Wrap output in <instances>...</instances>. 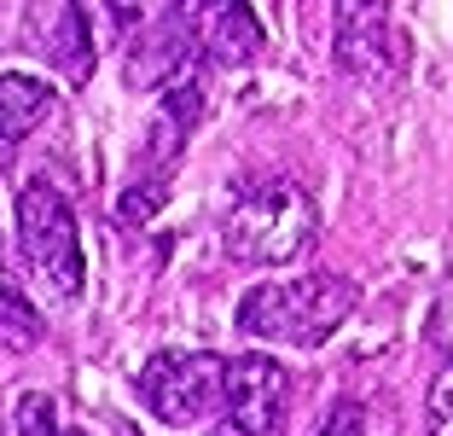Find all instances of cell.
<instances>
[{"mask_svg": "<svg viewBox=\"0 0 453 436\" xmlns=\"http://www.w3.org/2000/svg\"><path fill=\"white\" fill-rule=\"evenodd\" d=\"M221 419L210 436H285L291 424V378L273 355H239L221 372Z\"/></svg>", "mask_w": 453, "mask_h": 436, "instance_id": "obj_6", "label": "cell"}, {"mask_svg": "<svg viewBox=\"0 0 453 436\" xmlns=\"http://www.w3.org/2000/svg\"><path fill=\"white\" fill-rule=\"evenodd\" d=\"M425 431L430 436H453V361L430 378V390H425Z\"/></svg>", "mask_w": 453, "mask_h": 436, "instance_id": "obj_15", "label": "cell"}, {"mask_svg": "<svg viewBox=\"0 0 453 436\" xmlns=\"http://www.w3.org/2000/svg\"><path fill=\"white\" fill-rule=\"evenodd\" d=\"M58 111V88L24 70H0V169L18 158V145Z\"/></svg>", "mask_w": 453, "mask_h": 436, "instance_id": "obj_10", "label": "cell"}, {"mask_svg": "<svg viewBox=\"0 0 453 436\" xmlns=\"http://www.w3.org/2000/svg\"><path fill=\"white\" fill-rule=\"evenodd\" d=\"M192 58H198V41H192V12L187 6H163V12H146L140 35L128 41L122 53V76L146 93H169L174 82L192 76Z\"/></svg>", "mask_w": 453, "mask_h": 436, "instance_id": "obj_7", "label": "cell"}, {"mask_svg": "<svg viewBox=\"0 0 453 436\" xmlns=\"http://www.w3.org/2000/svg\"><path fill=\"white\" fill-rule=\"evenodd\" d=\"M198 117H203V82L198 76H187V82H174L169 93H157V111H151L146 140H140V158H134V181L169 186L174 163H180L192 128H198Z\"/></svg>", "mask_w": 453, "mask_h": 436, "instance_id": "obj_8", "label": "cell"}, {"mask_svg": "<svg viewBox=\"0 0 453 436\" xmlns=\"http://www.w3.org/2000/svg\"><path fill=\"white\" fill-rule=\"evenodd\" d=\"M169 204V186H157V181H128V192L117 199V222H128V227H146L151 215Z\"/></svg>", "mask_w": 453, "mask_h": 436, "instance_id": "obj_14", "label": "cell"}, {"mask_svg": "<svg viewBox=\"0 0 453 436\" xmlns=\"http://www.w3.org/2000/svg\"><path fill=\"white\" fill-rule=\"evenodd\" d=\"M360 308V285L349 274H296V279H267L250 285L233 308L239 331L250 344H280V349H320L337 326Z\"/></svg>", "mask_w": 453, "mask_h": 436, "instance_id": "obj_2", "label": "cell"}, {"mask_svg": "<svg viewBox=\"0 0 453 436\" xmlns=\"http://www.w3.org/2000/svg\"><path fill=\"white\" fill-rule=\"evenodd\" d=\"M192 12V41L198 53L221 70H239V65H256L267 47L262 35V18L244 6V0H221V6H187Z\"/></svg>", "mask_w": 453, "mask_h": 436, "instance_id": "obj_9", "label": "cell"}, {"mask_svg": "<svg viewBox=\"0 0 453 436\" xmlns=\"http://www.w3.org/2000/svg\"><path fill=\"white\" fill-rule=\"evenodd\" d=\"M221 355H203V349H157V355L140 367V401L157 424H203L221 408Z\"/></svg>", "mask_w": 453, "mask_h": 436, "instance_id": "obj_4", "label": "cell"}, {"mask_svg": "<svg viewBox=\"0 0 453 436\" xmlns=\"http://www.w3.org/2000/svg\"><path fill=\"white\" fill-rule=\"evenodd\" d=\"M35 24L47 29V41H41V53L58 65V76L65 82H88L94 76V6H41Z\"/></svg>", "mask_w": 453, "mask_h": 436, "instance_id": "obj_11", "label": "cell"}, {"mask_svg": "<svg viewBox=\"0 0 453 436\" xmlns=\"http://www.w3.org/2000/svg\"><path fill=\"white\" fill-rule=\"evenodd\" d=\"M320 210L314 192L291 175H250L221 210V251L244 268H285L314 245Z\"/></svg>", "mask_w": 453, "mask_h": 436, "instance_id": "obj_1", "label": "cell"}, {"mask_svg": "<svg viewBox=\"0 0 453 436\" xmlns=\"http://www.w3.org/2000/svg\"><path fill=\"white\" fill-rule=\"evenodd\" d=\"M41 338H47V320H41V308L29 303V291L18 285L6 268H0V349L29 355Z\"/></svg>", "mask_w": 453, "mask_h": 436, "instance_id": "obj_12", "label": "cell"}, {"mask_svg": "<svg viewBox=\"0 0 453 436\" xmlns=\"http://www.w3.org/2000/svg\"><path fill=\"white\" fill-rule=\"evenodd\" d=\"M12 431L18 436H65V419H58V401L47 390H24L12 413Z\"/></svg>", "mask_w": 453, "mask_h": 436, "instance_id": "obj_13", "label": "cell"}, {"mask_svg": "<svg viewBox=\"0 0 453 436\" xmlns=\"http://www.w3.org/2000/svg\"><path fill=\"white\" fill-rule=\"evenodd\" d=\"M314 436H366V408H360V401H337Z\"/></svg>", "mask_w": 453, "mask_h": 436, "instance_id": "obj_16", "label": "cell"}, {"mask_svg": "<svg viewBox=\"0 0 453 436\" xmlns=\"http://www.w3.org/2000/svg\"><path fill=\"white\" fill-rule=\"evenodd\" d=\"M12 238H18V262L24 279L47 297V303L70 308L88 285V268H81V227L70 199L53 181H24L12 204Z\"/></svg>", "mask_w": 453, "mask_h": 436, "instance_id": "obj_3", "label": "cell"}, {"mask_svg": "<svg viewBox=\"0 0 453 436\" xmlns=\"http://www.w3.org/2000/svg\"><path fill=\"white\" fill-rule=\"evenodd\" d=\"M332 47H337V70L349 82H366V88H395L413 65V47L401 35L395 6H337L332 12Z\"/></svg>", "mask_w": 453, "mask_h": 436, "instance_id": "obj_5", "label": "cell"}]
</instances>
